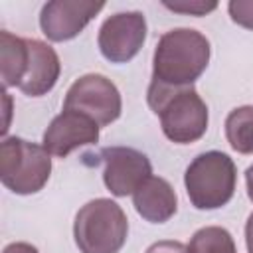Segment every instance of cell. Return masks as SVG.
<instances>
[{
    "mask_svg": "<svg viewBox=\"0 0 253 253\" xmlns=\"http://www.w3.org/2000/svg\"><path fill=\"white\" fill-rule=\"evenodd\" d=\"M208 61L210 42L202 32L192 28L170 30L154 49L152 81L170 87L192 85L206 71Z\"/></svg>",
    "mask_w": 253,
    "mask_h": 253,
    "instance_id": "1",
    "label": "cell"
},
{
    "mask_svg": "<svg viewBox=\"0 0 253 253\" xmlns=\"http://www.w3.org/2000/svg\"><path fill=\"white\" fill-rule=\"evenodd\" d=\"M146 99L150 109L160 117V126L168 140L190 144L206 134L208 105L192 85L170 87L150 81Z\"/></svg>",
    "mask_w": 253,
    "mask_h": 253,
    "instance_id": "2",
    "label": "cell"
},
{
    "mask_svg": "<svg viewBox=\"0 0 253 253\" xmlns=\"http://www.w3.org/2000/svg\"><path fill=\"white\" fill-rule=\"evenodd\" d=\"M126 235L128 219L123 208L109 198L87 202L73 221V237L81 253H119Z\"/></svg>",
    "mask_w": 253,
    "mask_h": 253,
    "instance_id": "3",
    "label": "cell"
},
{
    "mask_svg": "<svg viewBox=\"0 0 253 253\" xmlns=\"http://www.w3.org/2000/svg\"><path fill=\"white\" fill-rule=\"evenodd\" d=\"M184 184L194 208L217 210L233 198L237 168L227 154L210 150L190 162L184 174Z\"/></svg>",
    "mask_w": 253,
    "mask_h": 253,
    "instance_id": "4",
    "label": "cell"
},
{
    "mask_svg": "<svg viewBox=\"0 0 253 253\" xmlns=\"http://www.w3.org/2000/svg\"><path fill=\"white\" fill-rule=\"evenodd\" d=\"M51 154L43 144L28 142L20 136H8L0 144V180L20 196L40 192L51 174Z\"/></svg>",
    "mask_w": 253,
    "mask_h": 253,
    "instance_id": "5",
    "label": "cell"
},
{
    "mask_svg": "<svg viewBox=\"0 0 253 253\" xmlns=\"http://www.w3.org/2000/svg\"><path fill=\"white\" fill-rule=\"evenodd\" d=\"M63 109L79 111L99 126H107L121 117L123 101L117 85L99 73H87L73 81L65 93Z\"/></svg>",
    "mask_w": 253,
    "mask_h": 253,
    "instance_id": "6",
    "label": "cell"
},
{
    "mask_svg": "<svg viewBox=\"0 0 253 253\" xmlns=\"http://www.w3.org/2000/svg\"><path fill=\"white\" fill-rule=\"evenodd\" d=\"M105 162L103 182L113 196L134 194L150 176L152 166L146 154L130 146H107L101 150Z\"/></svg>",
    "mask_w": 253,
    "mask_h": 253,
    "instance_id": "7",
    "label": "cell"
},
{
    "mask_svg": "<svg viewBox=\"0 0 253 253\" xmlns=\"http://www.w3.org/2000/svg\"><path fill=\"white\" fill-rule=\"evenodd\" d=\"M146 38V20L140 12H119L107 18L99 30V49L111 63L130 61Z\"/></svg>",
    "mask_w": 253,
    "mask_h": 253,
    "instance_id": "8",
    "label": "cell"
},
{
    "mask_svg": "<svg viewBox=\"0 0 253 253\" xmlns=\"http://www.w3.org/2000/svg\"><path fill=\"white\" fill-rule=\"evenodd\" d=\"M105 8V2L91 0H51L40 12V28L51 42H67Z\"/></svg>",
    "mask_w": 253,
    "mask_h": 253,
    "instance_id": "9",
    "label": "cell"
},
{
    "mask_svg": "<svg viewBox=\"0 0 253 253\" xmlns=\"http://www.w3.org/2000/svg\"><path fill=\"white\" fill-rule=\"evenodd\" d=\"M99 140V125L79 111L63 109L43 132V148L59 158H65L79 146Z\"/></svg>",
    "mask_w": 253,
    "mask_h": 253,
    "instance_id": "10",
    "label": "cell"
},
{
    "mask_svg": "<svg viewBox=\"0 0 253 253\" xmlns=\"http://www.w3.org/2000/svg\"><path fill=\"white\" fill-rule=\"evenodd\" d=\"M28 42V71L20 83V91L30 97H42L53 89L59 79L61 63L55 49L40 40H26Z\"/></svg>",
    "mask_w": 253,
    "mask_h": 253,
    "instance_id": "11",
    "label": "cell"
},
{
    "mask_svg": "<svg viewBox=\"0 0 253 253\" xmlns=\"http://www.w3.org/2000/svg\"><path fill=\"white\" fill-rule=\"evenodd\" d=\"M132 204L138 215L150 223L168 221L178 210V198L168 180L150 176L134 194Z\"/></svg>",
    "mask_w": 253,
    "mask_h": 253,
    "instance_id": "12",
    "label": "cell"
},
{
    "mask_svg": "<svg viewBox=\"0 0 253 253\" xmlns=\"http://www.w3.org/2000/svg\"><path fill=\"white\" fill-rule=\"evenodd\" d=\"M28 42L6 30L0 32V73L4 87H20L28 71Z\"/></svg>",
    "mask_w": 253,
    "mask_h": 253,
    "instance_id": "13",
    "label": "cell"
},
{
    "mask_svg": "<svg viewBox=\"0 0 253 253\" xmlns=\"http://www.w3.org/2000/svg\"><path fill=\"white\" fill-rule=\"evenodd\" d=\"M225 136L229 146L239 154L253 152V107L243 105L233 109L225 119Z\"/></svg>",
    "mask_w": 253,
    "mask_h": 253,
    "instance_id": "14",
    "label": "cell"
},
{
    "mask_svg": "<svg viewBox=\"0 0 253 253\" xmlns=\"http://www.w3.org/2000/svg\"><path fill=\"white\" fill-rule=\"evenodd\" d=\"M188 253H237V249L227 229L217 225H208L192 235Z\"/></svg>",
    "mask_w": 253,
    "mask_h": 253,
    "instance_id": "15",
    "label": "cell"
},
{
    "mask_svg": "<svg viewBox=\"0 0 253 253\" xmlns=\"http://www.w3.org/2000/svg\"><path fill=\"white\" fill-rule=\"evenodd\" d=\"M231 20L247 30H253V0H231L227 4Z\"/></svg>",
    "mask_w": 253,
    "mask_h": 253,
    "instance_id": "16",
    "label": "cell"
},
{
    "mask_svg": "<svg viewBox=\"0 0 253 253\" xmlns=\"http://www.w3.org/2000/svg\"><path fill=\"white\" fill-rule=\"evenodd\" d=\"M164 6L172 12L190 14V16H206L217 8V2H164Z\"/></svg>",
    "mask_w": 253,
    "mask_h": 253,
    "instance_id": "17",
    "label": "cell"
},
{
    "mask_svg": "<svg viewBox=\"0 0 253 253\" xmlns=\"http://www.w3.org/2000/svg\"><path fill=\"white\" fill-rule=\"evenodd\" d=\"M144 253H188V245L174 239H162L152 243Z\"/></svg>",
    "mask_w": 253,
    "mask_h": 253,
    "instance_id": "18",
    "label": "cell"
},
{
    "mask_svg": "<svg viewBox=\"0 0 253 253\" xmlns=\"http://www.w3.org/2000/svg\"><path fill=\"white\" fill-rule=\"evenodd\" d=\"M2 253H40V251H38L34 245H30V243H24V241H16V243H10V245H6Z\"/></svg>",
    "mask_w": 253,
    "mask_h": 253,
    "instance_id": "19",
    "label": "cell"
},
{
    "mask_svg": "<svg viewBox=\"0 0 253 253\" xmlns=\"http://www.w3.org/2000/svg\"><path fill=\"white\" fill-rule=\"evenodd\" d=\"M245 243H247V253H253V211L245 223Z\"/></svg>",
    "mask_w": 253,
    "mask_h": 253,
    "instance_id": "20",
    "label": "cell"
},
{
    "mask_svg": "<svg viewBox=\"0 0 253 253\" xmlns=\"http://www.w3.org/2000/svg\"><path fill=\"white\" fill-rule=\"evenodd\" d=\"M245 182H247V196L253 202V166H249L245 170Z\"/></svg>",
    "mask_w": 253,
    "mask_h": 253,
    "instance_id": "21",
    "label": "cell"
}]
</instances>
